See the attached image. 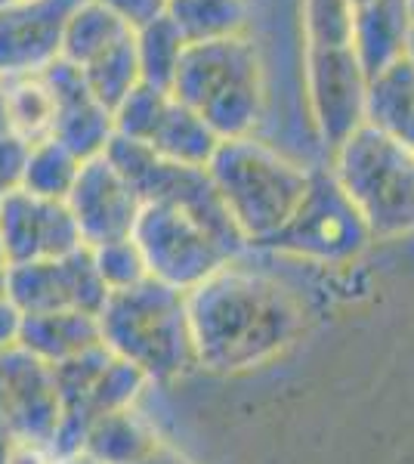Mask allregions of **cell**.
<instances>
[{"mask_svg":"<svg viewBox=\"0 0 414 464\" xmlns=\"http://www.w3.org/2000/svg\"><path fill=\"white\" fill-rule=\"evenodd\" d=\"M105 297L109 291L96 273L93 254L87 245L53 260L16 264L6 276V304L19 316H34V313H90L96 316Z\"/></svg>","mask_w":414,"mask_h":464,"instance_id":"cell-10","label":"cell"},{"mask_svg":"<svg viewBox=\"0 0 414 464\" xmlns=\"http://www.w3.org/2000/svg\"><path fill=\"white\" fill-rule=\"evenodd\" d=\"M90 254H93V266L100 273L105 291H124L149 279L146 260H142L133 238L105 242L100 248H90Z\"/></svg>","mask_w":414,"mask_h":464,"instance_id":"cell-28","label":"cell"},{"mask_svg":"<svg viewBox=\"0 0 414 464\" xmlns=\"http://www.w3.org/2000/svg\"><path fill=\"white\" fill-rule=\"evenodd\" d=\"M133 242L146 260L149 279L177 291H192L245 251L236 238L177 205H142L133 227Z\"/></svg>","mask_w":414,"mask_h":464,"instance_id":"cell-6","label":"cell"},{"mask_svg":"<svg viewBox=\"0 0 414 464\" xmlns=\"http://www.w3.org/2000/svg\"><path fill=\"white\" fill-rule=\"evenodd\" d=\"M137 41V65H140V84H149L155 90H168L173 84V74L179 69V59H183L189 44L183 41V34L177 32V25L164 16L155 22L142 25L133 32Z\"/></svg>","mask_w":414,"mask_h":464,"instance_id":"cell-25","label":"cell"},{"mask_svg":"<svg viewBox=\"0 0 414 464\" xmlns=\"http://www.w3.org/2000/svg\"><path fill=\"white\" fill-rule=\"evenodd\" d=\"M81 78L90 93L102 102L109 111H115L118 102L140 84V65H137V41L133 32L121 37L118 44H111L109 50H102L100 56H93L87 65H81Z\"/></svg>","mask_w":414,"mask_h":464,"instance_id":"cell-24","label":"cell"},{"mask_svg":"<svg viewBox=\"0 0 414 464\" xmlns=\"http://www.w3.org/2000/svg\"><path fill=\"white\" fill-rule=\"evenodd\" d=\"M16 328H19V313L6 301H0V350L16 343Z\"/></svg>","mask_w":414,"mask_h":464,"instance_id":"cell-32","label":"cell"},{"mask_svg":"<svg viewBox=\"0 0 414 464\" xmlns=\"http://www.w3.org/2000/svg\"><path fill=\"white\" fill-rule=\"evenodd\" d=\"M168 19L186 44L247 34V0H168Z\"/></svg>","mask_w":414,"mask_h":464,"instance_id":"cell-22","label":"cell"},{"mask_svg":"<svg viewBox=\"0 0 414 464\" xmlns=\"http://www.w3.org/2000/svg\"><path fill=\"white\" fill-rule=\"evenodd\" d=\"M10 464H56L50 452H43V449H32V446H19L16 455H13Z\"/></svg>","mask_w":414,"mask_h":464,"instance_id":"cell-33","label":"cell"},{"mask_svg":"<svg viewBox=\"0 0 414 464\" xmlns=\"http://www.w3.org/2000/svg\"><path fill=\"white\" fill-rule=\"evenodd\" d=\"M310 174L313 168L266 143L260 133L220 140L207 161V177L245 248H263L291 220Z\"/></svg>","mask_w":414,"mask_h":464,"instance_id":"cell-2","label":"cell"},{"mask_svg":"<svg viewBox=\"0 0 414 464\" xmlns=\"http://www.w3.org/2000/svg\"><path fill=\"white\" fill-rule=\"evenodd\" d=\"M365 124L414 152V65L409 56L368 78Z\"/></svg>","mask_w":414,"mask_h":464,"instance_id":"cell-18","label":"cell"},{"mask_svg":"<svg viewBox=\"0 0 414 464\" xmlns=\"http://www.w3.org/2000/svg\"><path fill=\"white\" fill-rule=\"evenodd\" d=\"M0 198H4V196H0Z\"/></svg>","mask_w":414,"mask_h":464,"instance_id":"cell-40","label":"cell"},{"mask_svg":"<svg viewBox=\"0 0 414 464\" xmlns=\"http://www.w3.org/2000/svg\"><path fill=\"white\" fill-rule=\"evenodd\" d=\"M411 28L405 0H371L352 10V53L368 78L405 56Z\"/></svg>","mask_w":414,"mask_h":464,"instance_id":"cell-16","label":"cell"},{"mask_svg":"<svg viewBox=\"0 0 414 464\" xmlns=\"http://www.w3.org/2000/svg\"><path fill=\"white\" fill-rule=\"evenodd\" d=\"M170 96L192 109L220 140L254 137L266 118V65L251 34L189 44Z\"/></svg>","mask_w":414,"mask_h":464,"instance_id":"cell-3","label":"cell"},{"mask_svg":"<svg viewBox=\"0 0 414 464\" xmlns=\"http://www.w3.org/2000/svg\"><path fill=\"white\" fill-rule=\"evenodd\" d=\"M133 28H127L121 19H115L109 10H102L93 0H84L78 10L72 13L69 25L63 34V56L69 65L81 69L93 56H100L102 50H109L111 44H118L121 37L130 34Z\"/></svg>","mask_w":414,"mask_h":464,"instance_id":"cell-23","label":"cell"},{"mask_svg":"<svg viewBox=\"0 0 414 464\" xmlns=\"http://www.w3.org/2000/svg\"><path fill=\"white\" fill-rule=\"evenodd\" d=\"M65 205H69L87 248L130 238L142 211L137 189L127 183V177L105 152L81 164Z\"/></svg>","mask_w":414,"mask_h":464,"instance_id":"cell-13","label":"cell"},{"mask_svg":"<svg viewBox=\"0 0 414 464\" xmlns=\"http://www.w3.org/2000/svg\"><path fill=\"white\" fill-rule=\"evenodd\" d=\"M328 170L365 220L374 242L414 232V152L362 124L337 149Z\"/></svg>","mask_w":414,"mask_h":464,"instance_id":"cell-5","label":"cell"},{"mask_svg":"<svg viewBox=\"0 0 414 464\" xmlns=\"http://www.w3.org/2000/svg\"><path fill=\"white\" fill-rule=\"evenodd\" d=\"M140 146H146L149 152H155L164 161L189 164V168H207L210 155L220 146V137L192 109H186L183 102H177L170 96L168 106L158 115L152 133Z\"/></svg>","mask_w":414,"mask_h":464,"instance_id":"cell-19","label":"cell"},{"mask_svg":"<svg viewBox=\"0 0 414 464\" xmlns=\"http://www.w3.org/2000/svg\"><path fill=\"white\" fill-rule=\"evenodd\" d=\"M47 81L56 96V121H53V140H59L65 149H72L81 161L96 159L105 152V146L115 137L111 111L87 90L81 72L65 59L47 69Z\"/></svg>","mask_w":414,"mask_h":464,"instance_id":"cell-15","label":"cell"},{"mask_svg":"<svg viewBox=\"0 0 414 464\" xmlns=\"http://www.w3.org/2000/svg\"><path fill=\"white\" fill-rule=\"evenodd\" d=\"M81 164L84 161H81L72 149H65L59 140L47 137V140H41V143L28 146V159H25V170H22L19 189L32 192V196H41V198L65 201Z\"/></svg>","mask_w":414,"mask_h":464,"instance_id":"cell-26","label":"cell"},{"mask_svg":"<svg viewBox=\"0 0 414 464\" xmlns=\"http://www.w3.org/2000/svg\"><path fill=\"white\" fill-rule=\"evenodd\" d=\"M53 378H56L59 402H63V424H59L56 443H53V459L78 452L84 433L100 418L133 409L140 393L149 387V381L133 365L118 359L102 343L69 362L53 365Z\"/></svg>","mask_w":414,"mask_h":464,"instance_id":"cell-7","label":"cell"},{"mask_svg":"<svg viewBox=\"0 0 414 464\" xmlns=\"http://www.w3.org/2000/svg\"><path fill=\"white\" fill-rule=\"evenodd\" d=\"M362 4H371V0H350V6L356 10V6H362Z\"/></svg>","mask_w":414,"mask_h":464,"instance_id":"cell-37","label":"cell"},{"mask_svg":"<svg viewBox=\"0 0 414 464\" xmlns=\"http://www.w3.org/2000/svg\"><path fill=\"white\" fill-rule=\"evenodd\" d=\"M100 341L149 384H168L195 369V343L186 295L146 279L133 288L109 291L96 313Z\"/></svg>","mask_w":414,"mask_h":464,"instance_id":"cell-4","label":"cell"},{"mask_svg":"<svg viewBox=\"0 0 414 464\" xmlns=\"http://www.w3.org/2000/svg\"><path fill=\"white\" fill-rule=\"evenodd\" d=\"M300 28H303V44L313 47H331V44L352 47L350 0H300Z\"/></svg>","mask_w":414,"mask_h":464,"instance_id":"cell-27","label":"cell"},{"mask_svg":"<svg viewBox=\"0 0 414 464\" xmlns=\"http://www.w3.org/2000/svg\"><path fill=\"white\" fill-rule=\"evenodd\" d=\"M16 343L41 362L63 365L102 341L96 316L90 313H34L19 316Z\"/></svg>","mask_w":414,"mask_h":464,"instance_id":"cell-17","label":"cell"},{"mask_svg":"<svg viewBox=\"0 0 414 464\" xmlns=\"http://www.w3.org/2000/svg\"><path fill=\"white\" fill-rule=\"evenodd\" d=\"M137 464H192V461L186 459L183 452H177L173 446L164 443V440H158V443L149 449V452L142 455Z\"/></svg>","mask_w":414,"mask_h":464,"instance_id":"cell-31","label":"cell"},{"mask_svg":"<svg viewBox=\"0 0 414 464\" xmlns=\"http://www.w3.org/2000/svg\"><path fill=\"white\" fill-rule=\"evenodd\" d=\"M0 4H10V0H0Z\"/></svg>","mask_w":414,"mask_h":464,"instance_id":"cell-39","label":"cell"},{"mask_svg":"<svg viewBox=\"0 0 414 464\" xmlns=\"http://www.w3.org/2000/svg\"><path fill=\"white\" fill-rule=\"evenodd\" d=\"M409 4V16H411V22H414V0H405Z\"/></svg>","mask_w":414,"mask_h":464,"instance_id":"cell-38","label":"cell"},{"mask_svg":"<svg viewBox=\"0 0 414 464\" xmlns=\"http://www.w3.org/2000/svg\"><path fill=\"white\" fill-rule=\"evenodd\" d=\"M16 449H19V443L13 440V433L0 424V464H10L13 455H16Z\"/></svg>","mask_w":414,"mask_h":464,"instance_id":"cell-34","label":"cell"},{"mask_svg":"<svg viewBox=\"0 0 414 464\" xmlns=\"http://www.w3.org/2000/svg\"><path fill=\"white\" fill-rule=\"evenodd\" d=\"M303 87L310 121L328 152L365 124L368 74L350 44H331V47L303 44Z\"/></svg>","mask_w":414,"mask_h":464,"instance_id":"cell-9","label":"cell"},{"mask_svg":"<svg viewBox=\"0 0 414 464\" xmlns=\"http://www.w3.org/2000/svg\"><path fill=\"white\" fill-rule=\"evenodd\" d=\"M158 443L155 430L140 418L137 409H121L100 418L87 433L78 452H87L100 464H137Z\"/></svg>","mask_w":414,"mask_h":464,"instance_id":"cell-21","label":"cell"},{"mask_svg":"<svg viewBox=\"0 0 414 464\" xmlns=\"http://www.w3.org/2000/svg\"><path fill=\"white\" fill-rule=\"evenodd\" d=\"M0 424L19 446L43 449L53 455L63 424L53 365L41 362L19 343L0 350Z\"/></svg>","mask_w":414,"mask_h":464,"instance_id":"cell-11","label":"cell"},{"mask_svg":"<svg viewBox=\"0 0 414 464\" xmlns=\"http://www.w3.org/2000/svg\"><path fill=\"white\" fill-rule=\"evenodd\" d=\"M0 96L6 109V127L22 143H41L53 137L56 121V96L47 81V69L34 74H10L0 78Z\"/></svg>","mask_w":414,"mask_h":464,"instance_id":"cell-20","label":"cell"},{"mask_svg":"<svg viewBox=\"0 0 414 464\" xmlns=\"http://www.w3.org/2000/svg\"><path fill=\"white\" fill-rule=\"evenodd\" d=\"M405 56H409L411 65H414V28H411V34H409V47H405Z\"/></svg>","mask_w":414,"mask_h":464,"instance_id":"cell-36","label":"cell"},{"mask_svg":"<svg viewBox=\"0 0 414 464\" xmlns=\"http://www.w3.org/2000/svg\"><path fill=\"white\" fill-rule=\"evenodd\" d=\"M93 4H100L102 10H109L111 16L121 19L127 28H133V32L168 13V0H93Z\"/></svg>","mask_w":414,"mask_h":464,"instance_id":"cell-29","label":"cell"},{"mask_svg":"<svg viewBox=\"0 0 414 464\" xmlns=\"http://www.w3.org/2000/svg\"><path fill=\"white\" fill-rule=\"evenodd\" d=\"M195 362L207 372H247L282 353L300 332V306L260 273L238 266V257L192 291H186Z\"/></svg>","mask_w":414,"mask_h":464,"instance_id":"cell-1","label":"cell"},{"mask_svg":"<svg viewBox=\"0 0 414 464\" xmlns=\"http://www.w3.org/2000/svg\"><path fill=\"white\" fill-rule=\"evenodd\" d=\"M84 0L0 4V78L43 72L63 56V34Z\"/></svg>","mask_w":414,"mask_h":464,"instance_id":"cell-14","label":"cell"},{"mask_svg":"<svg viewBox=\"0 0 414 464\" xmlns=\"http://www.w3.org/2000/svg\"><path fill=\"white\" fill-rule=\"evenodd\" d=\"M6 276H10V260H6L4 248H0V301H6Z\"/></svg>","mask_w":414,"mask_h":464,"instance_id":"cell-35","label":"cell"},{"mask_svg":"<svg viewBox=\"0 0 414 464\" xmlns=\"http://www.w3.org/2000/svg\"><path fill=\"white\" fill-rule=\"evenodd\" d=\"M371 242L374 238L365 220L346 198L334 174L328 168H313L310 186L297 211L263 248L315 260V264H346V260H356Z\"/></svg>","mask_w":414,"mask_h":464,"instance_id":"cell-8","label":"cell"},{"mask_svg":"<svg viewBox=\"0 0 414 464\" xmlns=\"http://www.w3.org/2000/svg\"><path fill=\"white\" fill-rule=\"evenodd\" d=\"M0 248L16 266L72 254L84 248V238L65 201L13 189L0 198Z\"/></svg>","mask_w":414,"mask_h":464,"instance_id":"cell-12","label":"cell"},{"mask_svg":"<svg viewBox=\"0 0 414 464\" xmlns=\"http://www.w3.org/2000/svg\"><path fill=\"white\" fill-rule=\"evenodd\" d=\"M25 159H28V143H22L13 133H0V196L19 189Z\"/></svg>","mask_w":414,"mask_h":464,"instance_id":"cell-30","label":"cell"}]
</instances>
